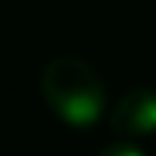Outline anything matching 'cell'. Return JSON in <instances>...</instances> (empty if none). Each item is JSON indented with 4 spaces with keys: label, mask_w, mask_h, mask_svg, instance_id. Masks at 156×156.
Listing matches in <instances>:
<instances>
[{
    "label": "cell",
    "mask_w": 156,
    "mask_h": 156,
    "mask_svg": "<svg viewBox=\"0 0 156 156\" xmlns=\"http://www.w3.org/2000/svg\"><path fill=\"white\" fill-rule=\"evenodd\" d=\"M40 92L49 104V110L76 129H86L101 119L107 110V89L98 70L76 58V55H58L52 58L40 73Z\"/></svg>",
    "instance_id": "obj_1"
},
{
    "label": "cell",
    "mask_w": 156,
    "mask_h": 156,
    "mask_svg": "<svg viewBox=\"0 0 156 156\" xmlns=\"http://www.w3.org/2000/svg\"><path fill=\"white\" fill-rule=\"evenodd\" d=\"M110 129L122 141L156 135V89L150 86L129 89L110 110Z\"/></svg>",
    "instance_id": "obj_2"
},
{
    "label": "cell",
    "mask_w": 156,
    "mask_h": 156,
    "mask_svg": "<svg viewBox=\"0 0 156 156\" xmlns=\"http://www.w3.org/2000/svg\"><path fill=\"white\" fill-rule=\"evenodd\" d=\"M98 156H147L138 144H132V141H113L110 147H104Z\"/></svg>",
    "instance_id": "obj_3"
}]
</instances>
